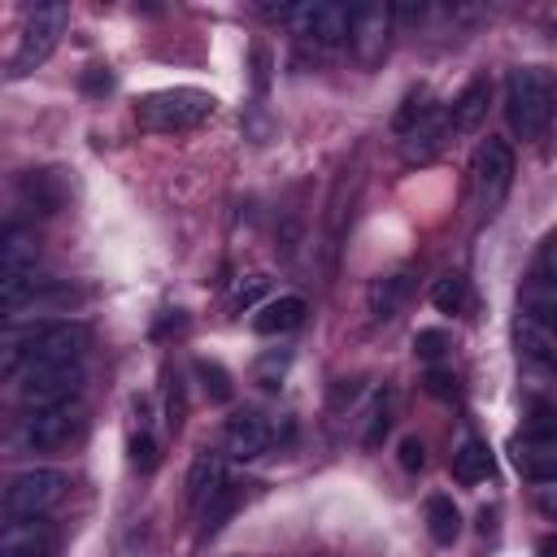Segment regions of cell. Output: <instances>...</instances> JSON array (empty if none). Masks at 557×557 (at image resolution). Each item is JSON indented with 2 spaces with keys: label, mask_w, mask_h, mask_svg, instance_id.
<instances>
[{
  "label": "cell",
  "mask_w": 557,
  "mask_h": 557,
  "mask_svg": "<svg viewBox=\"0 0 557 557\" xmlns=\"http://www.w3.org/2000/svg\"><path fill=\"white\" fill-rule=\"evenodd\" d=\"M83 426H87V409L78 400L26 409V418L17 422V444L26 453H57V448H70L83 435Z\"/></svg>",
  "instance_id": "6"
},
{
  "label": "cell",
  "mask_w": 557,
  "mask_h": 557,
  "mask_svg": "<svg viewBox=\"0 0 557 557\" xmlns=\"http://www.w3.org/2000/svg\"><path fill=\"white\" fill-rule=\"evenodd\" d=\"M35 261H39V239L30 226L22 222H9L4 226V239H0V300L9 309L26 305L35 296Z\"/></svg>",
  "instance_id": "5"
},
{
  "label": "cell",
  "mask_w": 557,
  "mask_h": 557,
  "mask_svg": "<svg viewBox=\"0 0 557 557\" xmlns=\"http://www.w3.org/2000/svg\"><path fill=\"white\" fill-rule=\"evenodd\" d=\"M535 505H540V513H544V518H553V522H557V479L535 487Z\"/></svg>",
  "instance_id": "26"
},
{
  "label": "cell",
  "mask_w": 557,
  "mask_h": 557,
  "mask_svg": "<svg viewBox=\"0 0 557 557\" xmlns=\"http://www.w3.org/2000/svg\"><path fill=\"white\" fill-rule=\"evenodd\" d=\"M513 339H518V352H522L527 366H553V370H557V326L518 313Z\"/></svg>",
  "instance_id": "16"
},
{
  "label": "cell",
  "mask_w": 557,
  "mask_h": 557,
  "mask_svg": "<svg viewBox=\"0 0 557 557\" xmlns=\"http://www.w3.org/2000/svg\"><path fill=\"white\" fill-rule=\"evenodd\" d=\"M505 122L509 131L531 144L553 122V74L540 65H518L505 74Z\"/></svg>",
  "instance_id": "2"
},
{
  "label": "cell",
  "mask_w": 557,
  "mask_h": 557,
  "mask_svg": "<svg viewBox=\"0 0 557 557\" xmlns=\"http://www.w3.org/2000/svg\"><path fill=\"white\" fill-rule=\"evenodd\" d=\"M413 352H418L422 361H435V357L444 352V331H418V335H413Z\"/></svg>",
  "instance_id": "25"
},
{
  "label": "cell",
  "mask_w": 557,
  "mask_h": 557,
  "mask_svg": "<svg viewBox=\"0 0 557 557\" xmlns=\"http://www.w3.org/2000/svg\"><path fill=\"white\" fill-rule=\"evenodd\" d=\"M87 348H91V331L83 322L44 318V322L4 331L0 366H4V379H13L17 370H30V366H83Z\"/></svg>",
  "instance_id": "1"
},
{
  "label": "cell",
  "mask_w": 557,
  "mask_h": 557,
  "mask_svg": "<svg viewBox=\"0 0 557 557\" xmlns=\"http://www.w3.org/2000/svg\"><path fill=\"white\" fill-rule=\"evenodd\" d=\"M518 309H522L527 318H535V322L557 326V278H548V274L535 270V274L522 283V292H518Z\"/></svg>",
  "instance_id": "19"
},
{
  "label": "cell",
  "mask_w": 557,
  "mask_h": 557,
  "mask_svg": "<svg viewBox=\"0 0 557 557\" xmlns=\"http://www.w3.org/2000/svg\"><path fill=\"white\" fill-rule=\"evenodd\" d=\"M226 492V453L222 448H196L191 466H187V500L191 505H209Z\"/></svg>",
  "instance_id": "14"
},
{
  "label": "cell",
  "mask_w": 557,
  "mask_h": 557,
  "mask_svg": "<svg viewBox=\"0 0 557 557\" xmlns=\"http://www.w3.org/2000/svg\"><path fill=\"white\" fill-rule=\"evenodd\" d=\"M0 557H52V531L30 518H9L0 531Z\"/></svg>",
  "instance_id": "17"
},
{
  "label": "cell",
  "mask_w": 557,
  "mask_h": 557,
  "mask_svg": "<svg viewBox=\"0 0 557 557\" xmlns=\"http://www.w3.org/2000/svg\"><path fill=\"white\" fill-rule=\"evenodd\" d=\"M270 444H274V431H270L261 409H235L222 422V453H226V461H244L248 466V461L265 457Z\"/></svg>",
  "instance_id": "11"
},
{
  "label": "cell",
  "mask_w": 557,
  "mask_h": 557,
  "mask_svg": "<svg viewBox=\"0 0 557 557\" xmlns=\"http://www.w3.org/2000/svg\"><path fill=\"white\" fill-rule=\"evenodd\" d=\"M513 187V148L496 135H487L470 157V191L483 213H496Z\"/></svg>",
  "instance_id": "8"
},
{
  "label": "cell",
  "mask_w": 557,
  "mask_h": 557,
  "mask_svg": "<svg viewBox=\"0 0 557 557\" xmlns=\"http://www.w3.org/2000/svg\"><path fill=\"white\" fill-rule=\"evenodd\" d=\"M218 109V100L200 87H161V91H148L139 104H135V122L144 131H161V135H174V131H191L200 122H209Z\"/></svg>",
  "instance_id": "3"
},
{
  "label": "cell",
  "mask_w": 557,
  "mask_h": 557,
  "mask_svg": "<svg viewBox=\"0 0 557 557\" xmlns=\"http://www.w3.org/2000/svg\"><path fill=\"white\" fill-rule=\"evenodd\" d=\"M492 474V453H487V444L483 440H461V448L453 453V479L461 483V487H474V483H483Z\"/></svg>",
  "instance_id": "20"
},
{
  "label": "cell",
  "mask_w": 557,
  "mask_h": 557,
  "mask_svg": "<svg viewBox=\"0 0 557 557\" xmlns=\"http://www.w3.org/2000/svg\"><path fill=\"white\" fill-rule=\"evenodd\" d=\"M540 274H548V278H557V231L540 244Z\"/></svg>",
  "instance_id": "27"
},
{
  "label": "cell",
  "mask_w": 557,
  "mask_h": 557,
  "mask_svg": "<svg viewBox=\"0 0 557 557\" xmlns=\"http://www.w3.org/2000/svg\"><path fill=\"white\" fill-rule=\"evenodd\" d=\"M426 531H431V540H435V544H444V548L461 535V513H457L453 496H444V492L426 496Z\"/></svg>",
  "instance_id": "21"
},
{
  "label": "cell",
  "mask_w": 557,
  "mask_h": 557,
  "mask_svg": "<svg viewBox=\"0 0 557 557\" xmlns=\"http://www.w3.org/2000/svg\"><path fill=\"white\" fill-rule=\"evenodd\" d=\"M300 322H305V300L292 296V292L270 296L265 305L252 309V331H257V335H287V331H296Z\"/></svg>",
  "instance_id": "18"
},
{
  "label": "cell",
  "mask_w": 557,
  "mask_h": 557,
  "mask_svg": "<svg viewBox=\"0 0 557 557\" xmlns=\"http://www.w3.org/2000/svg\"><path fill=\"white\" fill-rule=\"evenodd\" d=\"M396 461H400L405 474H418V470L426 466V448H422V440H418V435H405V440L396 444Z\"/></svg>",
  "instance_id": "24"
},
{
  "label": "cell",
  "mask_w": 557,
  "mask_h": 557,
  "mask_svg": "<svg viewBox=\"0 0 557 557\" xmlns=\"http://www.w3.org/2000/svg\"><path fill=\"white\" fill-rule=\"evenodd\" d=\"M83 379H87L83 366H30V370H17L9 383L22 409H48V405L78 400Z\"/></svg>",
  "instance_id": "9"
},
{
  "label": "cell",
  "mask_w": 557,
  "mask_h": 557,
  "mask_svg": "<svg viewBox=\"0 0 557 557\" xmlns=\"http://www.w3.org/2000/svg\"><path fill=\"white\" fill-rule=\"evenodd\" d=\"M196 379H200V392L209 396V400H218V405H226L231 400V374L218 366V361H205V357H196Z\"/></svg>",
  "instance_id": "23"
},
{
  "label": "cell",
  "mask_w": 557,
  "mask_h": 557,
  "mask_svg": "<svg viewBox=\"0 0 557 557\" xmlns=\"http://www.w3.org/2000/svg\"><path fill=\"white\" fill-rule=\"evenodd\" d=\"M70 492V474L57 466H26L4 483V513L9 518H48Z\"/></svg>",
  "instance_id": "4"
},
{
  "label": "cell",
  "mask_w": 557,
  "mask_h": 557,
  "mask_svg": "<svg viewBox=\"0 0 557 557\" xmlns=\"http://www.w3.org/2000/svg\"><path fill=\"white\" fill-rule=\"evenodd\" d=\"M392 26H396V9L383 4V0H370V4H357V9H352L348 44H352V52H357L361 65H374V61L387 52Z\"/></svg>",
  "instance_id": "12"
},
{
  "label": "cell",
  "mask_w": 557,
  "mask_h": 557,
  "mask_svg": "<svg viewBox=\"0 0 557 557\" xmlns=\"http://www.w3.org/2000/svg\"><path fill=\"white\" fill-rule=\"evenodd\" d=\"M431 305L440 309V313H466V305H470V287H466V278L461 274H440L435 283H431Z\"/></svg>",
  "instance_id": "22"
},
{
  "label": "cell",
  "mask_w": 557,
  "mask_h": 557,
  "mask_svg": "<svg viewBox=\"0 0 557 557\" xmlns=\"http://www.w3.org/2000/svg\"><path fill=\"white\" fill-rule=\"evenodd\" d=\"M544 557H557V540H548V544H544Z\"/></svg>",
  "instance_id": "28"
},
{
  "label": "cell",
  "mask_w": 557,
  "mask_h": 557,
  "mask_svg": "<svg viewBox=\"0 0 557 557\" xmlns=\"http://www.w3.org/2000/svg\"><path fill=\"white\" fill-rule=\"evenodd\" d=\"M283 17L313 48H339V44H348V30H352V9L348 4H335V0L292 4V9H283Z\"/></svg>",
  "instance_id": "10"
},
{
  "label": "cell",
  "mask_w": 557,
  "mask_h": 557,
  "mask_svg": "<svg viewBox=\"0 0 557 557\" xmlns=\"http://www.w3.org/2000/svg\"><path fill=\"white\" fill-rule=\"evenodd\" d=\"M65 17H70L65 4H39V9L26 13V22L17 30V44H13V57H9V74L13 78L39 70L52 57V48H57V39L65 30Z\"/></svg>",
  "instance_id": "7"
},
{
  "label": "cell",
  "mask_w": 557,
  "mask_h": 557,
  "mask_svg": "<svg viewBox=\"0 0 557 557\" xmlns=\"http://www.w3.org/2000/svg\"><path fill=\"white\" fill-rule=\"evenodd\" d=\"M487 100H492V83L479 74V78H470L461 91H457V100L448 104V135H470V131H479V122L487 117Z\"/></svg>",
  "instance_id": "15"
},
{
  "label": "cell",
  "mask_w": 557,
  "mask_h": 557,
  "mask_svg": "<svg viewBox=\"0 0 557 557\" xmlns=\"http://www.w3.org/2000/svg\"><path fill=\"white\" fill-rule=\"evenodd\" d=\"M513 470L531 483L557 479V431H522L513 440Z\"/></svg>",
  "instance_id": "13"
}]
</instances>
